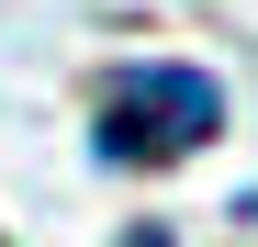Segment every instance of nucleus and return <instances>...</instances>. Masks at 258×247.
Wrapping results in <instances>:
<instances>
[{
  "instance_id": "2",
  "label": "nucleus",
  "mask_w": 258,
  "mask_h": 247,
  "mask_svg": "<svg viewBox=\"0 0 258 247\" xmlns=\"http://www.w3.org/2000/svg\"><path fill=\"white\" fill-rule=\"evenodd\" d=\"M123 247H168V236H157V225H135V236H123Z\"/></svg>"
},
{
  "instance_id": "1",
  "label": "nucleus",
  "mask_w": 258,
  "mask_h": 247,
  "mask_svg": "<svg viewBox=\"0 0 258 247\" xmlns=\"http://www.w3.org/2000/svg\"><path fill=\"white\" fill-rule=\"evenodd\" d=\"M225 135V79L213 68H123L101 90V157L112 169H180Z\"/></svg>"
}]
</instances>
